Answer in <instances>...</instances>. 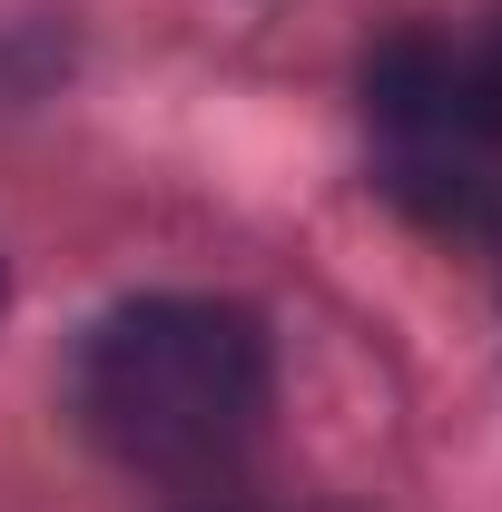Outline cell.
Returning a JSON list of instances; mask_svg holds the SVG:
<instances>
[{"mask_svg": "<svg viewBox=\"0 0 502 512\" xmlns=\"http://www.w3.org/2000/svg\"><path fill=\"white\" fill-rule=\"evenodd\" d=\"M365 128L375 168L414 217L453 237H502V119L463 79V40L404 30L365 60Z\"/></svg>", "mask_w": 502, "mask_h": 512, "instance_id": "2", "label": "cell"}, {"mask_svg": "<svg viewBox=\"0 0 502 512\" xmlns=\"http://www.w3.org/2000/svg\"><path fill=\"white\" fill-rule=\"evenodd\" d=\"M69 394H79V424L109 463L158 473V483H217L266 434L276 365H266V335L247 306L138 296L89 325Z\"/></svg>", "mask_w": 502, "mask_h": 512, "instance_id": "1", "label": "cell"}, {"mask_svg": "<svg viewBox=\"0 0 502 512\" xmlns=\"http://www.w3.org/2000/svg\"><path fill=\"white\" fill-rule=\"evenodd\" d=\"M463 79H473V99L502 119V20L483 30V40H463Z\"/></svg>", "mask_w": 502, "mask_h": 512, "instance_id": "3", "label": "cell"}]
</instances>
